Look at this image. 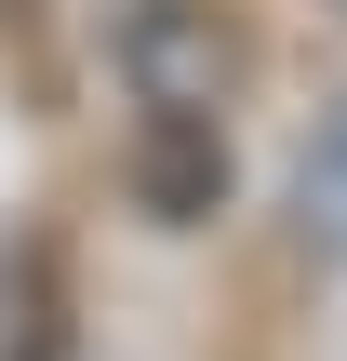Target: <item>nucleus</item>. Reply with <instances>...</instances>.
Wrapping results in <instances>:
<instances>
[{
	"mask_svg": "<svg viewBox=\"0 0 347 361\" xmlns=\"http://www.w3.org/2000/svg\"><path fill=\"white\" fill-rule=\"evenodd\" d=\"M294 214H308V241L321 255H347V107L308 134V174H294Z\"/></svg>",
	"mask_w": 347,
	"mask_h": 361,
	"instance_id": "nucleus-1",
	"label": "nucleus"
}]
</instances>
